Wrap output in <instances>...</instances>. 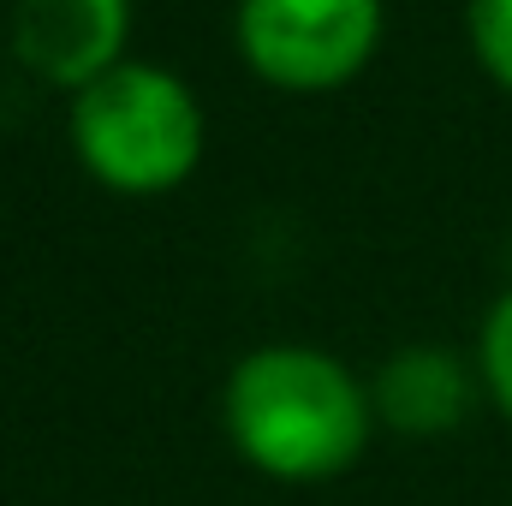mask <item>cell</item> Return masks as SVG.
I'll return each mask as SVG.
<instances>
[{
  "mask_svg": "<svg viewBox=\"0 0 512 506\" xmlns=\"http://www.w3.org/2000/svg\"><path fill=\"white\" fill-rule=\"evenodd\" d=\"M233 453L268 483H328L352 471L376 435V393L346 358L304 340H268L221 387Z\"/></svg>",
  "mask_w": 512,
  "mask_h": 506,
  "instance_id": "6da1fadb",
  "label": "cell"
},
{
  "mask_svg": "<svg viewBox=\"0 0 512 506\" xmlns=\"http://www.w3.org/2000/svg\"><path fill=\"white\" fill-rule=\"evenodd\" d=\"M66 137L78 167L114 197H167L197 179L209 155V114L191 78L161 60H126L72 96Z\"/></svg>",
  "mask_w": 512,
  "mask_h": 506,
  "instance_id": "7a4b0ae2",
  "label": "cell"
},
{
  "mask_svg": "<svg viewBox=\"0 0 512 506\" xmlns=\"http://www.w3.org/2000/svg\"><path fill=\"white\" fill-rule=\"evenodd\" d=\"M387 0H239L233 42L256 84L280 96H334L382 48Z\"/></svg>",
  "mask_w": 512,
  "mask_h": 506,
  "instance_id": "3957f363",
  "label": "cell"
},
{
  "mask_svg": "<svg viewBox=\"0 0 512 506\" xmlns=\"http://www.w3.org/2000/svg\"><path fill=\"white\" fill-rule=\"evenodd\" d=\"M12 54L36 84L78 96L131 60V0H12Z\"/></svg>",
  "mask_w": 512,
  "mask_h": 506,
  "instance_id": "277c9868",
  "label": "cell"
},
{
  "mask_svg": "<svg viewBox=\"0 0 512 506\" xmlns=\"http://www.w3.org/2000/svg\"><path fill=\"white\" fill-rule=\"evenodd\" d=\"M376 417L399 435H447L459 429L477 399H483V376H477V358L453 352V346H435V340H417V346H399L387 358L376 381Z\"/></svg>",
  "mask_w": 512,
  "mask_h": 506,
  "instance_id": "5b68a950",
  "label": "cell"
},
{
  "mask_svg": "<svg viewBox=\"0 0 512 506\" xmlns=\"http://www.w3.org/2000/svg\"><path fill=\"white\" fill-rule=\"evenodd\" d=\"M471 358H477V376H483V399H489L501 417H512V286L489 304Z\"/></svg>",
  "mask_w": 512,
  "mask_h": 506,
  "instance_id": "8992f818",
  "label": "cell"
},
{
  "mask_svg": "<svg viewBox=\"0 0 512 506\" xmlns=\"http://www.w3.org/2000/svg\"><path fill=\"white\" fill-rule=\"evenodd\" d=\"M465 36H471L477 66L512 96V0H471Z\"/></svg>",
  "mask_w": 512,
  "mask_h": 506,
  "instance_id": "52a82bcc",
  "label": "cell"
}]
</instances>
